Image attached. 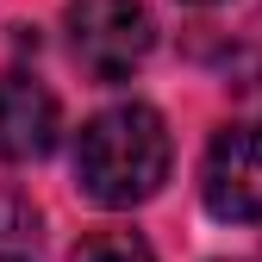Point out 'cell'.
I'll return each instance as SVG.
<instances>
[{
	"instance_id": "obj_1",
	"label": "cell",
	"mask_w": 262,
	"mask_h": 262,
	"mask_svg": "<svg viewBox=\"0 0 262 262\" xmlns=\"http://www.w3.org/2000/svg\"><path fill=\"white\" fill-rule=\"evenodd\" d=\"M162 181H169V125L150 106H106L81 125L75 187L94 206H144Z\"/></svg>"
},
{
	"instance_id": "obj_2",
	"label": "cell",
	"mask_w": 262,
	"mask_h": 262,
	"mask_svg": "<svg viewBox=\"0 0 262 262\" xmlns=\"http://www.w3.org/2000/svg\"><path fill=\"white\" fill-rule=\"evenodd\" d=\"M150 44L156 25L144 0H75L69 7V50L94 81H125L131 69H144Z\"/></svg>"
},
{
	"instance_id": "obj_3",
	"label": "cell",
	"mask_w": 262,
	"mask_h": 262,
	"mask_svg": "<svg viewBox=\"0 0 262 262\" xmlns=\"http://www.w3.org/2000/svg\"><path fill=\"white\" fill-rule=\"evenodd\" d=\"M200 193L212 219H231V225L262 219V125H225L206 144Z\"/></svg>"
},
{
	"instance_id": "obj_4",
	"label": "cell",
	"mask_w": 262,
	"mask_h": 262,
	"mask_svg": "<svg viewBox=\"0 0 262 262\" xmlns=\"http://www.w3.org/2000/svg\"><path fill=\"white\" fill-rule=\"evenodd\" d=\"M56 131H62V113H56V94L31 75H0V162H38L56 150Z\"/></svg>"
},
{
	"instance_id": "obj_5",
	"label": "cell",
	"mask_w": 262,
	"mask_h": 262,
	"mask_svg": "<svg viewBox=\"0 0 262 262\" xmlns=\"http://www.w3.org/2000/svg\"><path fill=\"white\" fill-rule=\"evenodd\" d=\"M44 250V219L19 187H0V262H38Z\"/></svg>"
},
{
	"instance_id": "obj_6",
	"label": "cell",
	"mask_w": 262,
	"mask_h": 262,
	"mask_svg": "<svg viewBox=\"0 0 262 262\" xmlns=\"http://www.w3.org/2000/svg\"><path fill=\"white\" fill-rule=\"evenodd\" d=\"M69 262H156V256H150V244L138 231H94V237L75 244Z\"/></svg>"
},
{
	"instance_id": "obj_7",
	"label": "cell",
	"mask_w": 262,
	"mask_h": 262,
	"mask_svg": "<svg viewBox=\"0 0 262 262\" xmlns=\"http://www.w3.org/2000/svg\"><path fill=\"white\" fill-rule=\"evenodd\" d=\"M231 81H237V94L250 106H262V19L244 25V38L231 50Z\"/></svg>"
}]
</instances>
